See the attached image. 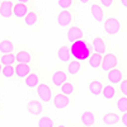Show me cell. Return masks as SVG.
<instances>
[{
	"label": "cell",
	"instance_id": "e575fe53",
	"mask_svg": "<svg viewBox=\"0 0 127 127\" xmlns=\"http://www.w3.org/2000/svg\"><path fill=\"white\" fill-rule=\"evenodd\" d=\"M122 125H123L125 127H127V112H125V113L122 114Z\"/></svg>",
	"mask_w": 127,
	"mask_h": 127
},
{
	"label": "cell",
	"instance_id": "9a60e30c",
	"mask_svg": "<svg viewBox=\"0 0 127 127\" xmlns=\"http://www.w3.org/2000/svg\"><path fill=\"white\" fill-rule=\"evenodd\" d=\"M90 14H92V17L95 20H97V22H102L103 18H104V13H103L102 8L98 4H93L90 6Z\"/></svg>",
	"mask_w": 127,
	"mask_h": 127
},
{
	"label": "cell",
	"instance_id": "8992f818",
	"mask_svg": "<svg viewBox=\"0 0 127 127\" xmlns=\"http://www.w3.org/2000/svg\"><path fill=\"white\" fill-rule=\"evenodd\" d=\"M71 19H72V17L69 10H61L57 15V24L60 27H66L71 23Z\"/></svg>",
	"mask_w": 127,
	"mask_h": 127
},
{
	"label": "cell",
	"instance_id": "44dd1931",
	"mask_svg": "<svg viewBox=\"0 0 127 127\" xmlns=\"http://www.w3.org/2000/svg\"><path fill=\"white\" fill-rule=\"evenodd\" d=\"M14 50V45L12 43V41L9 39H4L0 42V54L6 55V54H12Z\"/></svg>",
	"mask_w": 127,
	"mask_h": 127
},
{
	"label": "cell",
	"instance_id": "7a4b0ae2",
	"mask_svg": "<svg viewBox=\"0 0 127 127\" xmlns=\"http://www.w3.org/2000/svg\"><path fill=\"white\" fill-rule=\"evenodd\" d=\"M104 31L107 32V34L114 36L120 32V22L116 18H108L104 22Z\"/></svg>",
	"mask_w": 127,
	"mask_h": 127
},
{
	"label": "cell",
	"instance_id": "f546056e",
	"mask_svg": "<svg viewBox=\"0 0 127 127\" xmlns=\"http://www.w3.org/2000/svg\"><path fill=\"white\" fill-rule=\"evenodd\" d=\"M60 88H61V93L65 94V95H67V97L74 93V87H72L71 83H67V81H66L65 84H62Z\"/></svg>",
	"mask_w": 127,
	"mask_h": 127
},
{
	"label": "cell",
	"instance_id": "9c48e42d",
	"mask_svg": "<svg viewBox=\"0 0 127 127\" xmlns=\"http://www.w3.org/2000/svg\"><path fill=\"white\" fill-rule=\"evenodd\" d=\"M66 79H67L66 74L64 72V71H61V70L55 71V72H54V75H52V78H51L52 84H54L55 87H61L62 84H65V83H66Z\"/></svg>",
	"mask_w": 127,
	"mask_h": 127
},
{
	"label": "cell",
	"instance_id": "30bf717a",
	"mask_svg": "<svg viewBox=\"0 0 127 127\" xmlns=\"http://www.w3.org/2000/svg\"><path fill=\"white\" fill-rule=\"evenodd\" d=\"M108 81L112 84V85H114V84H118L121 80H122V71L118 70V69H112L111 71H108Z\"/></svg>",
	"mask_w": 127,
	"mask_h": 127
},
{
	"label": "cell",
	"instance_id": "e0dca14e",
	"mask_svg": "<svg viewBox=\"0 0 127 127\" xmlns=\"http://www.w3.org/2000/svg\"><path fill=\"white\" fill-rule=\"evenodd\" d=\"M93 50L97 52V54H100V55L104 54V52H105V43H104L103 38L95 37L93 39Z\"/></svg>",
	"mask_w": 127,
	"mask_h": 127
},
{
	"label": "cell",
	"instance_id": "52a82bcc",
	"mask_svg": "<svg viewBox=\"0 0 127 127\" xmlns=\"http://www.w3.org/2000/svg\"><path fill=\"white\" fill-rule=\"evenodd\" d=\"M13 3L10 1H3L1 4H0V15H1L3 18H10L13 15Z\"/></svg>",
	"mask_w": 127,
	"mask_h": 127
},
{
	"label": "cell",
	"instance_id": "5bb4252c",
	"mask_svg": "<svg viewBox=\"0 0 127 127\" xmlns=\"http://www.w3.org/2000/svg\"><path fill=\"white\" fill-rule=\"evenodd\" d=\"M103 123L105 126H113V125H117L120 122V116L117 113H113V112H109L107 114H104L103 117Z\"/></svg>",
	"mask_w": 127,
	"mask_h": 127
},
{
	"label": "cell",
	"instance_id": "603a6c76",
	"mask_svg": "<svg viewBox=\"0 0 127 127\" xmlns=\"http://www.w3.org/2000/svg\"><path fill=\"white\" fill-rule=\"evenodd\" d=\"M15 61L18 64H29L31 62V55L27 51H19L15 55Z\"/></svg>",
	"mask_w": 127,
	"mask_h": 127
},
{
	"label": "cell",
	"instance_id": "4dcf8cb0",
	"mask_svg": "<svg viewBox=\"0 0 127 127\" xmlns=\"http://www.w3.org/2000/svg\"><path fill=\"white\" fill-rule=\"evenodd\" d=\"M1 74H3V76H4V78L10 79V78H12L14 74H15V70H14V67H13L12 65H10V66H4Z\"/></svg>",
	"mask_w": 127,
	"mask_h": 127
},
{
	"label": "cell",
	"instance_id": "7402d4cb",
	"mask_svg": "<svg viewBox=\"0 0 127 127\" xmlns=\"http://www.w3.org/2000/svg\"><path fill=\"white\" fill-rule=\"evenodd\" d=\"M103 88H104V87L102 85V83L98 81V80H94V81H92V83L89 84V92H90L93 95H99V94H102Z\"/></svg>",
	"mask_w": 127,
	"mask_h": 127
},
{
	"label": "cell",
	"instance_id": "8fae6325",
	"mask_svg": "<svg viewBox=\"0 0 127 127\" xmlns=\"http://www.w3.org/2000/svg\"><path fill=\"white\" fill-rule=\"evenodd\" d=\"M14 70H15V75L20 79L26 78L28 74H31V67H29L28 64H18L14 67Z\"/></svg>",
	"mask_w": 127,
	"mask_h": 127
},
{
	"label": "cell",
	"instance_id": "836d02e7",
	"mask_svg": "<svg viewBox=\"0 0 127 127\" xmlns=\"http://www.w3.org/2000/svg\"><path fill=\"white\" fill-rule=\"evenodd\" d=\"M100 3H102V5H103V6L109 8V6L112 5V3H113V0H100Z\"/></svg>",
	"mask_w": 127,
	"mask_h": 127
},
{
	"label": "cell",
	"instance_id": "d590c367",
	"mask_svg": "<svg viewBox=\"0 0 127 127\" xmlns=\"http://www.w3.org/2000/svg\"><path fill=\"white\" fill-rule=\"evenodd\" d=\"M121 4H122V6L127 8V0H121Z\"/></svg>",
	"mask_w": 127,
	"mask_h": 127
},
{
	"label": "cell",
	"instance_id": "ffe728a7",
	"mask_svg": "<svg viewBox=\"0 0 127 127\" xmlns=\"http://www.w3.org/2000/svg\"><path fill=\"white\" fill-rule=\"evenodd\" d=\"M102 61H103V59H102V55L100 54H92L90 55V57L88 59V62H89V65H90V67H93V69H98L100 65H102Z\"/></svg>",
	"mask_w": 127,
	"mask_h": 127
},
{
	"label": "cell",
	"instance_id": "d6986e66",
	"mask_svg": "<svg viewBox=\"0 0 127 127\" xmlns=\"http://www.w3.org/2000/svg\"><path fill=\"white\" fill-rule=\"evenodd\" d=\"M24 83H26V85L28 88H37L38 87V84H39V80H38V75L37 74H33V72H31L28 74V75L26 76L24 79Z\"/></svg>",
	"mask_w": 127,
	"mask_h": 127
},
{
	"label": "cell",
	"instance_id": "2e32d148",
	"mask_svg": "<svg viewBox=\"0 0 127 127\" xmlns=\"http://www.w3.org/2000/svg\"><path fill=\"white\" fill-rule=\"evenodd\" d=\"M70 48L67 46H61L57 51V57L60 59L61 62H69L70 61Z\"/></svg>",
	"mask_w": 127,
	"mask_h": 127
},
{
	"label": "cell",
	"instance_id": "74e56055",
	"mask_svg": "<svg viewBox=\"0 0 127 127\" xmlns=\"http://www.w3.org/2000/svg\"><path fill=\"white\" fill-rule=\"evenodd\" d=\"M79 1H80L81 4H87V3L89 1V0H79Z\"/></svg>",
	"mask_w": 127,
	"mask_h": 127
},
{
	"label": "cell",
	"instance_id": "ac0fdd59",
	"mask_svg": "<svg viewBox=\"0 0 127 127\" xmlns=\"http://www.w3.org/2000/svg\"><path fill=\"white\" fill-rule=\"evenodd\" d=\"M95 122V116L92 111H87L84 112L81 116V123L85 126V127H90L93 126V123Z\"/></svg>",
	"mask_w": 127,
	"mask_h": 127
},
{
	"label": "cell",
	"instance_id": "1f68e13d",
	"mask_svg": "<svg viewBox=\"0 0 127 127\" xmlns=\"http://www.w3.org/2000/svg\"><path fill=\"white\" fill-rule=\"evenodd\" d=\"M57 5L61 9L66 10V9H69L72 5V0H57Z\"/></svg>",
	"mask_w": 127,
	"mask_h": 127
},
{
	"label": "cell",
	"instance_id": "7bdbcfd3",
	"mask_svg": "<svg viewBox=\"0 0 127 127\" xmlns=\"http://www.w3.org/2000/svg\"><path fill=\"white\" fill-rule=\"evenodd\" d=\"M90 127H92V126H90Z\"/></svg>",
	"mask_w": 127,
	"mask_h": 127
},
{
	"label": "cell",
	"instance_id": "4fadbf2b",
	"mask_svg": "<svg viewBox=\"0 0 127 127\" xmlns=\"http://www.w3.org/2000/svg\"><path fill=\"white\" fill-rule=\"evenodd\" d=\"M27 109L31 114L33 116H38L42 112V104L38 100H31L27 103Z\"/></svg>",
	"mask_w": 127,
	"mask_h": 127
},
{
	"label": "cell",
	"instance_id": "ba28073f",
	"mask_svg": "<svg viewBox=\"0 0 127 127\" xmlns=\"http://www.w3.org/2000/svg\"><path fill=\"white\" fill-rule=\"evenodd\" d=\"M83 34H84V32L79 27H71L67 31V41L69 42H75L78 39H81Z\"/></svg>",
	"mask_w": 127,
	"mask_h": 127
},
{
	"label": "cell",
	"instance_id": "f35d334b",
	"mask_svg": "<svg viewBox=\"0 0 127 127\" xmlns=\"http://www.w3.org/2000/svg\"><path fill=\"white\" fill-rule=\"evenodd\" d=\"M3 71V67H1V62H0V72Z\"/></svg>",
	"mask_w": 127,
	"mask_h": 127
},
{
	"label": "cell",
	"instance_id": "83f0119b",
	"mask_svg": "<svg viewBox=\"0 0 127 127\" xmlns=\"http://www.w3.org/2000/svg\"><path fill=\"white\" fill-rule=\"evenodd\" d=\"M37 22V14L34 12H28V14L24 17V23L26 26L28 27H32V26H34Z\"/></svg>",
	"mask_w": 127,
	"mask_h": 127
},
{
	"label": "cell",
	"instance_id": "cb8c5ba5",
	"mask_svg": "<svg viewBox=\"0 0 127 127\" xmlns=\"http://www.w3.org/2000/svg\"><path fill=\"white\" fill-rule=\"evenodd\" d=\"M102 94H103L104 99L111 100V99L114 98V95H116V89H114V87L111 84V85H107V87H104V88H103Z\"/></svg>",
	"mask_w": 127,
	"mask_h": 127
},
{
	"label": "cell",
	"instance_id": "8d00e7d4",
	"mask_svg": "<svg viewBox=\"0 0 127 127\" xmlns=\"http://www.w3.org/2000/svg\"><path fill=\"white\" fill-rule=\"evenodd\" d=\"M29 0H18V3H23V4H27Z\"/></svg>",
	"mask_w": 127,
	"mask_h": 127
},
{
	"label": "cell",
	"instance_id": "60d3db41",
	"mask_svg": "<svg viewBox=\"0 0 127 127\" xmlns=\"http://www.w3.org/2000/svg\"><path fill=\"white\" fill-rule=\"evenodd\" d=\"M4 1H9V0H4Z\"/></svg>",
	"mask_w": 127,
	"mask_h": 127
},
{
	"label": "cell",
	"instance_id": "d4e9b609",
	"mask_svg": "<svg viewBox=\"0 0 127 127\" xmlns=\"http://www.w3.org/2000/svg\"><path fill=\"white\" fill-rule=\"evenodd\" d=\"M0 62H1V65H4V66H10V65H13V64L15 62V55H13V54L3 55L1 59H0Z\"/></svg>",
	"mask_w": 127,
	"mask_h": 127
},
{
	"label": "cell",
	"instance_id": "484cf974",
	"mask_svg": "<svg viewBox=\"0 0 127 127\" xmlns=\"http://www.w3.org/2000/svg\"><path fill=\"white\" fill-rule=\"evenodd\" d=\"M80 70V61L75 60V61H71L67 66V72L70 75H76Z\"/></svg>",
	"mask_w": 127,
	"mask_h": 127
},
{
	"label": "cell",
	"instance_id": "3957f363",
	"mask_svg": "<svg viewBox=\"0 0 127 127\" xmlns=\"http://www.w3.org/2000/svg\"><path fill=\"white\" fill-rule=\"evenodd\" d=\"M117 57L113 54H107L104 55L103 61H102V70L103 71H111L112 69H114L117 66Z\"/></svg>",
	"mask_w": 127,
	"mask_h": 127
},
{
	"label": "cell",
	"instance_id": "ab89813d",
	"mask_svg": "<svg viewBox=\"0 0 127 127\" xmlns=\"http://www.w3.org/2000/svg\"><path fill=\"white\" fill-rule=\"evenodd\" d=\"M57 127H66V126H65V125H59Z\"/></svg>",
	"mask_w": 127,
	"mask_h": 127
},
{
	"label": "cell",
	"instance_id": "f1b7e54d",
	"mask_svg": "<svg viewBox=\"0 0 127 127\" xmlns=\"http://www.w3.org/2000/svg\"><path fill=\"white\" fill-rule=\"evenodd\" d=\"M116 107H117L118 112H127V97H121L118 98L117 103H116Z\"/></svg>",
	"mask_w": 127,
	"mask_h": 127
},
{
	"label": "cell",
	"instance_id": "d6a6232c",
	"mask_svg": "<svg viewBox=\"0 0 127 127\" xmlns=\"http://www.w3.org/2000/svg\"><path fill=\"white\" fill-rule=\"evenodd\" d=\"M120 89L123 94V97H127V80H123L120 85Z\"/></svg>",
	"mask_w": 127,
	"mask_h": 127
},
{
	"label": "cell",
	"instance_id": "6da1fadb",
	"mask_svg": "<svg viewBox=\"0 0 127 127\" xmlns=\"http://www.w3.org/2000/svg\"><path fill=\"white\" fill-rule=\"evenodd\" d=\"M71 55L78 61L88 60L92 55V46L88 45L85 41L78 39L75 42H72L71 45Z\"/></svg>",
	"mask_w": 127,
	"mask_h": 127
},
{
	"label": "cell",
	"instance_id": "7c38bea8",
	"mask_svg": "<svg viewBox=\"0 0 127 127\" xmlns=\"http://www.w3.org/2000/svg\"><path fill=\"white\" fill-rule=\"evenodd\" d=\"M13 14L17 17V18H24L27 14H28V8H27V5L26 4H23V3H18V4H15L14 5V8H13Z\"/></svg>",
	"mask_w": 127,
	"mask_h": 127
},
{
	"label": "cell",
	"instance_id": "5b68a950",
	"mask_svg": "<svg viewBox=\"0 0 127 127\" xmlns=\"http://www.w3.org/2000/svg\"><path fill=\"white\" fill-rule=\"evenodd\" d=\"M69 103H70L69 97L65 95V94H62V93L55 95V98H54V105H55V108H57V109H65L69 105Z\"/></svg>",
	"mask_w": 127,
	"mask_h": 127
},
{
	"label": "cell",
	"instance_id": "277c9868",
	"mask_svg": "<svg viewBox=\"0 0 127 127\" xmlns=\"http://www.w3.org/2000/svg\"><path fill=\"white\" fill-rule=\"evenodd\" d=\"M36 92H37V95L39 97V99L42 102H51L52 93H51V89L47 84H38Z\"/></svg>",
	"mask_w": 127,
	"mask_h": 127
},
{
	"label": "cell",
	"instance_id": "b9f144b4",
	"mask_svg": "<svg viewBox=\"0 0 127 127\" xmlns=\"http://www.w3.org/2000/svg\"><path fill=\"white\" fill-rule=\"evenodd\" d=\"M0 4H1V3H0Z\"/></svg>",
	"mask_w": 127,
	"mask_h": 127
},
{
	"label": "cell",
	"instance_id": "4316f807",
	"mask_svg": "<svg viewBox=\"0 0 127 127\" xmlns=\"http://www.w3.org/2000/svg\"><path fill=\"white\" fill-rule=\"evenodd\" d=\"M37 125H38V127H54L55 122H54L52 118L47 117V116H43V117H41L38 120Z\"/></svg>",
	"mask_w": 127,
	"mask_h": 127
}]
</instances>
